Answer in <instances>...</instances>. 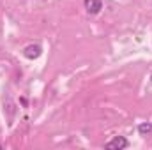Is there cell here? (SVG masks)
<instances>
[{
    "label": "cell",
    "mask_w": 152,
    "mask_h": 150,
    "mask_svg": "<svg viewBox=\"0 0 152 150\" xmlns=\"http://www.w3.org/2000/svg\"><path fill=\"white\" fill-rule=\"evenodd\" d=\"M138 133H140L142 136H147V134H151V133H152V124H149V122H143V124H140V125H138Z\"/></svg>",
    "instance_id": "277c9868"
},
{
    "label": "cell",
    "mask_w": 152,
    "mask_h": 150,
    "mask_svg": "<svg viewBox=\"0 0 152 150\" xmlns=\"http://www.w3.org/2000/svg\"><path fill=\"white\" fill-rule=\"evenodd\" d=\"M41 53H42V50H41V46H37V44H30V46H27L23 50V55L27 58H37Z\"/></svg>",
    "instance_id": "3957f363"
},
{
    "label": "cell",
    "mask_w": 152,
    "mask_h": 150,
    "mask_svg": "<svg viewBox=\"0 0 152 150\" xmlns=\"http://www.w3.org/2000/svg\"><path fill=\"white\" fill-rule=\"evenodd\" d=\"M85 7L88 14H97L103 9V2L101 0H85Z\"/></svg>",
    "instance_id": "7a4b0ae2"
},
{
    "label": "cell",
    "mask_w": 152,
    "mask_h": 150,
    "mask_svg": "<svg viewBox=\"0 0 152 150\" xmlns=\"http://www.w3.org/2000/svg\"><path fill=\"white\" fill-rule=\"evenodd\" d=\"M127 140L124 138V136H115L112 141H108L106 145H104V149H108V150H124V149H127Z\"/></svg>",
    "instance_id": "6da1fadb"
},
{
    "label": "cell",
    "mask_w": 152,
    "mask_h": 150,
    "mask_svg": "<svg viewBox=\"0 0 152 150\" xmlns=\"http://www.w3.org/2000/svg\"><path fill=\"white\" fill-rule=\"evenodd\" d=\"M151 79H152V76H151Z\"/></svg>",
    "instance_id": "5b68a950"
}]
</instances>
